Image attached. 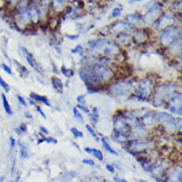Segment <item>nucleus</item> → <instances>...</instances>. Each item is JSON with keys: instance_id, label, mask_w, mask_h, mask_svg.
Listing matches in <instances>:
<instances>
[{"instance_id": "obj_1", "label": "nucleus", "mask_w": 182, "mask_h": 182, "mask_svg": "<svg viewBox=\"0 0 182 182\" xmlns=\"http://www.w3.org/2000/svg\"><path fill=\"white\" fill-rule=\"evenodd\" d=\"M179 34L180 33H179V30L178 28H170L162 34L161 37H160V42L163 45L168 46L179 37Z\"/></svg>"}, {"instance_id": "obj_2", "label": "nucleus", "mask_w": 182, "mask_h": 182, "mask_svg": "<svg viewBox=\"0 0 182 182\" xmlns=\"http://www.w3.org/2000/svg\"><path fill=\"white\" fill-rule=\"evenodd\" d=\"M131 89V84L129 81H125L114 85L111 89V92L115 97H121L127 94Z\"/></svg>"}, {"instance_id": "obj_3", "label": "nucleus", "mask_w": 182, "mask_h": 182, "mask_svg": "<svg viewBox=\"0 0 182 182\" xmlns=\"http://www.w3.org/2000/svg\"><path fill=\"white\" fill-rule=\"evenodd\" d=\"M162 5H160L159 4H157L153 6L152 8L149 9V11L145 14L144 16V21L147 24H152L154 22V21L156 20V18L157 17L158 15L160 14L162 11Z\"/></svg>"}, {"instance_id": "obj_4", "label": "nucleus", "mask_w": 182, "mask_h": 182, "mask_svg": "<svg viewBox=\"0 0 182 182\" xmlns=\"http://www.w3.org/2000/svg\"><path fill=\"white\" fill-rule=\"evenodd\" d=\"M156 119L157 121L164 122V124H166L168 126L174 127V126H175V122H174L173 116L169 114L164 113V112H160V113L156 114Z\"/></svg>"}, {"instance_id": "obj_5", "label": "nucleus", "mask_w": 182, "mask_h": 182, "mask_svg": "<svg viewBox=\"0 0 182 182\" xmlns=\"http://www.w3.org/2000/svg\"><path fill=\"white\" fill-rule=\"evenodd\" d=\"M151 92V81L148 80H146L141 84L139 89V97H142V99L144 100L145 98L148 97V95L150 94Z\"/></svg>"}, {"instance_id": "obj_6", "label": "nucleus", "mask_w": 182, "mask_h": 182, "mask_svg": "<svg viewBox=\"0 0 182 182\" xmlns=\"http://www.w3.org/2000/svg\"><path fill=\"white\" fill-rule=\"evenodd\" d=\"M19 16H20V22L22 25H26L30 20V16L29 14V11L25 6H21L18 10Z\"/></svg>"}, {"instance_id": "obj_7", "label": "nucleus", "mask_w": 182, "mask_h": 182, "mask_svg": "<svg viewBox=\"0 0 182 182\" xmlns=\"http://www.w3.org/2000/svg\"><path fill=\"white\" fill-rule=\"evenodd\" d=\"M166 23L167 27L169 25H172L174 23V19L172 17H170L169 16H164L161 19V20L158 24V28L159 29H162V28H165L166 27Z\"/></svg>"}, {"instance_id": "obj_8", "label": "nucleus", "mask_w": 182, "mask_h": 182, "mask_svg": "<svg viewBox=\"0 0 182 182\" xmlns=\"http://www.w3.org/2000/svg\"><path fill=\"white\" fill-rule=\"evenodd\" d=\"M129 28H130V26L127 23L122 22V21H117L116 23H114V27H112L114 31L118 32H123V31H127Z\"/></svg>"}, {"instance_id": "obj_9", "label": "nucleus", "mask_w": 182, "mask_h": 182, "mask_svg": "<svg viewBox=\"0 0 182 182\" xmlns=\"http://www.w3.org/2000/svg\"><path fill=\"white\" fill-rule=\"evenodd\" d=\"M181 170L176 169L169 176L168 182H181Z\"/></svg>"}, {"instance_id": "obj_10", "label": "nucleus", "mask_w": 182, "mask_h": 182, "mask_svg": "<svg viewBox=\"0 0 182 182\" xmlns=\"http://www.w3.org/2000/svg\"><path fill=\"white\" fill-rule=\"evenodd\" d=\"M84 151L88 154H93L94 157L99 160V161H103V159H104V157H103V154L102 152L100 150L96 149V148H91L87 147L84 148Z\"/></svg>"}, {"instance_id": "obj_11", "label": "nucleus", "mask_w": 182, "mask_h": 182, "mask_svg": "<svg viewBox=\"0 0 182 182\" xmlns=\"http://www.w3.org/2000/svg\"><path fill=\"white\" fill-rule=\"evenodd\" d=\"M29 14H30V19L32 20L34 23H37L39 20V11L35 8L34 7H31L29 10Z\"/></svg>"}, {"instance_id": "obj_12", "label": "nucleus", "mask_w": 182, "mask_h": 182, "mask_svg": "<svg viewBox=\"0 0 182 182\" xmlns=\"http://www.w3.org/2000/svg\"><path fill=\"white\" fill-rule=\"evenodd\" d=\"M30 97L32 98V99L36 100V101L41 102L44 103V104L45 105H47V106L50 107V104L49 103V102H48V99H47L46 97H44V96H40L39 94H35V93H31Z\"/></svg>"}, {"instance_id": "obj_13", "label": "nucleus", "mask_w": 182, "mask_h": 182, "mask_svg": "<svg viewBox=\"0 0 182 182\" xmlns=\"http://www.w3.org/2000/svg\"><path fill=\"white\" fill-rule=\"evenodd\" d=\"M126 20L136 26L142 25V23H143V21L142 20V19H141L139 16L135 15V14L127 16H126Z\"/></svg>"}, {"instance_id": "obj_14", "label": "nucleus", "mask_w": 182, "mask_h": 182, "mask_svg": "<svg viewBox=\"0 0 182 182\" xmlns=\"http://www.w3.org/2000/svg\"><path fill=\"white\" fill-rule=\"evenodd\" d=\"M52 83L54 88L56 90L62 91V89H63V83L61 82V81L59 78L56 77V76H53L52 78Z\"/></svg>"}, {"instance_id": "obj_15", "label": "nucleus", "mask_w": 182, "mask_h": 182, "mask_svg": "<svg viewBox=\"0 0 182 182\" xmlns=\"http://www.w3.org/2000/svg\"><path fill=\"white\" fill-rule=\"evenodd\" d=\"M2 103H3V107H4V109L5 110L6 113L7 114H12V110H11V107H10V105L9 104V102L8 100H7L6 96L4 95V94H2Z\"/></svg>"}, {"instance_id": "obj_16", "label": "nucleus", "mask_w": 182, "mask_h": 182, "mask_svg": "<svg viewBox=\"0 0 182 182\" xmlns=\"http://www.w3.org/2000/svg\"><path fill=\"white\" fill-rule=\"evenodd\" d=\"M102 143H103V146H104V148L107 151V152H108L109 153H110V154H111L118 155V153H117L116 151L114 150L113 148L110 147V145L109 144V143L107 142V141L104 138H102Z\"/></svg>"}, {"instance_id": "obj_17", "label": "nucleus", "mask_w": 182, "mask_h": 182, "mask_svg": "<svg viewBox=\"0 0 182 182\" xmlns=\"http://www.w3.org/2000/svg\"><path fill=\"white\" fill-rule=\"evenodd\" d=\"M106 40H96V41H91V42H89V44L91 47L93 48H99L101 47L103 45H104L105 42H106Z\"/></svg>"}, {"instance_id": "obj_18", "label": "nucleus", "mask_w": 182, "mask_h": 182, "mask_svg": "<svg viewBox=\"0 0 182 182\" xmlns=\"http://www.w3.org/2000/svg\"><path fill=\"white\" fill-rule=\"evenodd\" d=\"M19 144L20 146V157L21 159H27L29 156L27 148H26L25 146H24V144H22V143L20 142H19Z\"/></svg>"}, {"instance_id": "obj_19", "label": "nucleus", "mask_w": 182, "mask_h": 182, "mask_svg": "<svg viewBox=\"0 0 182 182\" xmlns=\"http://www.w3.org/2000/svg\"><path fill=\"white\" fill-rule=\"evenodd\" d=\"M73 114L75 118L79 120L80 121L83 122L84 121V118H83V116L81 115V114L80 113V111H78V109L76 107H74L73 108Z\"/></svg>"}, {"instance_id": "obj_20", "label": "nucleus", "mask_w": 182, "mask_h": 182, "mask_svg": "<svg viewBox=\"0 0 182 182\" xmlns=\"http://www.w3.org/2000/svg\"><path fill=\"white\" fill-rule=\"evenodd\" d=\"M61 72L64 76H66V77H71L74 75V71L71 69H67L65 68V66H63L61 67Z\"/></svg>"}, {"instance_id": "obj_21", "label": "nucleus", "mask_w": 182, "mask_h": 182, "mask_svg": "<svg viewBox=\"0 0 182 182\" xmlns=\"http://www.w3.org/2000/svg\"><path fill=\"white\" fill-rule=\"evenodd\" d=\"M44 142H46L47 143H54L56 144V143H57V140L55 139L52 138V137H44L42 139H39V142H38V144H40V143H43Z\"/></svg>"}, {"instance_id": "obj_22", "label": "nucleus", "mask_w": 182, "mask_h": 182, "mask_svg": "<svg viewBox=\"0 0 182 182\" xmlns=\"http://www.w3.org/2000/svg\"><path fill=\"white\" fill-rule=\"evenodd\" d=\"M0 86L4 89V90L6 92H9V90H10V87H9L8 84L2 79L1 75H0Z\"/></svg>"}, {"instance_id": "obj_23", "label": "nucleus", "mask_w": 182, "mask_h": 182, "mask_svg": "<svg viewBox=\"0 0 182 182\" xmlns=\"http://www.w3.org/2000/svg\"><path fill=\"white\" fill-rule=\"evenodd\" d=\"M25 51L26 52V54H27V57H26V59H27V63L29 64V65H30L31 66V67H34V60H33L32 56L30 53H29V52L26 49H25Z\"/></svg>"}, {"instance_id": "obj_24", "label": "nucleus", "mask_w": 182, "mask_h": 182, "mask_svg": "<svg viewBox=\"0 0 182 182\" xmlns=\"http://www.w3.org/2000/svg\"><path fill=\"white\" fill-rule=\"evenodd\" d=\"M71 132L73 134V135L74 136V137L77 138V137H83L84 136V134L83 132H81V131H79L77 129L75 128V127H72L71 129Z\"/></svg>"}, {"instance_id": "obj_25", "label": "nucleus", "mask_w": 182, "mask_h": 182, "mask_svg": "<svg viewBox=\"0 0 182 182\" xmlns=\"http://www.w3.org/2000/svg\"><path fill=\"white\" fill-rule=\"evenodd\" d=\"M86 129H87V130L89 131V133L94 138V139L97 141V142H99V138H98V136H97V134L95 133V131H94V129L91 127L89 125H88V124H87V125H86Z\"/></svg>"}, {"instance_id": "obj_26", "label": "nucleus", "mask_w": 182, "mask_h": 182, "mask_svg": "<svg viewBox=\"0 0 182 182\" xmlns=\"http://www.w3.org/2000/svg\"><path fill=\"white\" fill-rule=\"evenodd\" d=\"M71 52H72L73 54H76V53H79L80 55L82 56L83 55V47L81 46V44H79L76 46V47L75 49H73L71 50Z\"/></svg>"}, {"instance_id": "obj_27", "label": "nucleus", "mask_w": 182, "mask_h": 182, "mask_svg": "<svg viewBox=\"0 0 182 182\" xmlns=\"http://www.w3.org/2000/svg\"><path fill=\"white\" fill-rule=\"evenodd\" d=\"M82 163L84 164H87L89 166H94L95 162L94 160L92 159H84L82 161Z\"/></svg>"}, {"instance_id": "obj_28", "label": "nucleus", "mask_w": 182, "mask_h": 182, "mask_svg": "<svg viewBox=\"0 0 182 182\" xmlns=\"http://www.w3.org/2000/svg\"><path fill=\"white\" fill-rule=\"evenodd\" d=\"M2 69H3L5 71L7 74H12V71H11V68L9 67V66H7V64H2Z\"/></svg>"}, {"instance_id": "obj_29", "label": "nucleus", "mask_w": 182, "mask_h": 182, "mask_svg": "<svg viewBox=\"0 0 182 182\" xmlns=\"http://www.w3.org/2000/svg\"><path fill=\"white\" fill-rule=\"evenodd\" d=\"M121 13V9L119 8H115L113 11H112V16L113 17H116V16H119L120 15Z\"/></svg>"}, {"instance_id": "obj_30", "label": "nucleus", "mask_w": 182, "mask_h": 182, "mask_svg": "<svg viewBox=\"0 0 182 182\" xmlns=\"http://www.w3.org/2000/svg\"><path fill=\"white\" fill-rule=\"evenodd\" d=\"M77 107L79 109H80L81 111H83L84 113H89V109L87 108V107H86L84 106H83V105H81V104H79L77 105Z\"/></svg>"}, {"instance_id": "obj_31", "label": "nucleus", "mask_w": 182, "mask_h": 182, "mask_svg": "<svg viewBox=\"0 0 182 182\" xmlns=\"http://www.w3.org/2000/svg\"><path fill=\"white\" fill-rule=\"evenodd\" d=\"M17 99H18V101L20 102L21 104H22V105H24V106L27 107V103H26L25 100L24 99L23 97H21L20 95H17Z\"/></svg>"}, {"instance_id": "obj_32", "label": "nucleus", "mask_w": 182, "mask_h": 182, "mask_svg": "<svg viewBox=\"0 0 182 182\" xmlns=\"http://www.w3.org/2000/svg\"><path fill=\"white\" fill-rule=\"evenodd\" d=\"M92 112H93V116L97 117V118L99 117V111H98V109L97 108V107H94V108H93Z\"/></svg>"}, {"instance_id": "obj_33", "label": "nucleus", "mask_w": 182, "mask_h": 182, "mask_svg": "<svg viewBox=\"0 0 182 182\" xmlns=\"http://www.w3.org/2000/svg\"><path fill=\"white\" fill-rule=\"evenodd\" d=\"M106 168L109 172H111V173H114V168L113 166H111V165L107 164Z\"/></svg>"}, {"instance_id": "obj_34", "label": "nucleus", "mask_w": 182, "mask_h": 182, "mask_svg": "<svg viewBox=\"0 0 182 182\" xmlns=\"http://www.w3.org/2000/svg\"><path fill=\"white\" fill-rule=\"evenodd\" d=\"M113 179L115 182H129L127 180H126V179H120V178H118V177H114Z\"/></svg>"}, {"instance_id": "obj_35", "label": "nucleus", "mask_w": 182, "mask_h": 182, "mask_svg": "<svg viewBox=\"0 0 182 182\" xmlns=\"http://www.w3.org/2000/svg\"><path fill=\"white\" fill-rule=\"evenodd\" d=\"M77 102H80V103H81V104H85L84 96H83V95L80 96V97L77 98Z\"/></svg>"}, {"instance_id": "obj_36", "label": "nucleus", "mask_w": 182, "mask_h": 182, "mask_svg": "<svg viewBox=\"0 0 182 182\" xmlns=\"http://www.w3.org/2000/svg\"><path fill=\"white\" fill-rule=\"evenodd\" d=\"M10 144H11V148H14L15 147V144H16V141L14 139V137H10Z\"/></svg>"}, {"instance_id": "obj_37", "label": "nucleus", "mask_w": 182, "mask_h": 182, "mask_svg": "<svg viewBox=\"0 0 182 182\" xmlns=\"http://www.w3.org/2000/svg\"><path fill=\"white\" fill-rule=\"evenodd\" d=\"M37 111L38 112H39V113L41 115H42V116L43 117H44V119H46V115L44 114V112H43L42 110L41 109V108H40L39 107H37Z\"/></svg>"}, {"instance_id": "obj_38", "label": "nucleus", "mask_w": 182, "mask_h": 182, "mask_svg": "<svg viewBox=\"0 0 182 182\" xmlns=\"http://www.w3.org/2000/svg\"><path fill=\"white\" fill-rule=\"evenodd\" d=\"M66 37H67L69 39L74 40L79 38V35H66Z\"/></svg>"}, {"instance_id": "obj_39", "label": "nucleus", "mask_w": 182, "mask_h": 182, "mask_svg": "<svg viewBox=\"0 0 182 182\" xmlns=\"http://www.w3.org/2000/svg\"><path fill=\"white\" fill-rule=\"evenodd\" d=\"M91 120L94 122V123H97V122L98 121V118H97V117H95L92 115V116H91Z\"/></svg>"}, {"instance_id": "obj_40", "label": "nucleus", "mask_w": 182, "mask_h": 182, "mask_svg": "<svg viewBox=\"0 0 182 182\" xmlns=\"http://www.w3.org/2000/svg\"><path fill=\"white\" fill-rule=\"evenodd\" d=\"M111 49H109V48H106V49L104 50V53L105 54H109L111 53Z\"/></svg>"}, {"instance_id": "obj_41", "label": "nucleus", "mask_w": 182, "mask_h": 182, "mask_svg": "<svg viewBox=\"0 0 182 182\" xmlns=\"http://www.w3.org/2000/svg\"><path fill=\"white\" fill-rule=\"evenodd\" d=\"M40 130H41V131H42L43 133H44V134H48V131L47 130V129L46 128H44V127H43V126H42V127H40Z\"/></svg>"}, {"instance_id": "obj_42", "label": "nucleus", "mask_w": 182, "mask_h": 182, "mask_svg": "<svg viewBox=\"0 0 182 182\" xmlns=\"http://www.w3.org/2000/svg\"><path fill=\"white\" fill-rule=\"evenodd\" d=\"M79 6H80L81 9L84 8V2H79Z\"/></svg>"}, {"instance_id": "obj_43", "label": "nucleus", "mask_w": 182, "mask_h": 182, "mask_svg": "<svg viewBox=\"0 0 182 182\" xmlns=\"http://www.w3.org/2000/svg\"><path fill=\"white\" fill-rule=\"evenodd\" d=\"M0 182H6V178L4 176H2L0 177Z\"/></svg>"}, {"instance_id": "obj_44", "label": "nucleus", "mask_w": 182, "mask_h": 182, "mask_svg": "<svg viewBox=\"0 0 182 182\" xmlns=\"http://www.w3.org/2000/svg\"><path fill=\"white\" fill-rule=\"evenodd\" d=\"M26 116L27 117V118H29V119H32V115L31 114H28V113H26Z\"/></svg>"}, {"instance_id": "obj_45", "label": "nucleus", "mask_w": 182, "mask_h": 182, "mask_svg": "<svg viewBox=\"0 0 182 182\" xmlns=\"http://www.w3.org/2000/svg\"><path fill=\"white\" fill-rule=\"evenodd\" d=\"M19 181H20V179H19L17 177V178H16V181H14V182H20Z\"/></svg>"}, {"instance_id": "obj_46", "label": "nucleus", "mask_w": 182, "mask_h": 182, "mask_svg": "<svg viewBox=\"0 0 182 182\" xmlns=\"http://www.w3.org/2000/svg\"><path fill=\"white\" fill-rule=\"evenodd\" d=\"M139 182H147V181H143V180H141Z\"/></svg>"}]
</instances>
